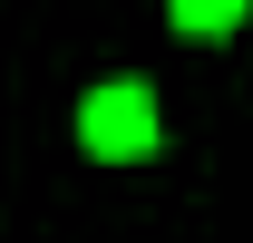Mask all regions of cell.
Returning <instances> with one entry per match:
<instances>
[{"instance_id":"obj_1","label":"cell","mask_w":253,"mask_h":243,"mask_svg":"<svg viewBox=\"0 0 253 243\" xmlns=\"http://www.w3.org/2000/svg\"><path fill=\"white\" fill-rule=\"evenodd\" d=\"M78 136H88V156H107V165H136V156H156V97L136 88V78H107V88H88V107H78Z\"/></svg>"},{"instance_id":"obj_2","label":"cell","mask_w":253,"mask_h":243,"mask_svg":"<svg viewBox=\"0 0 253 243\" xmlns=\"http://www.w3.org/2000/svg\"><path fill=\"white\" fill-rule=\"evenodd\" d=\"M166 10H175V30H185V39H214V30L244 20V0H166Z\"/></svg>"}]
</instances>
